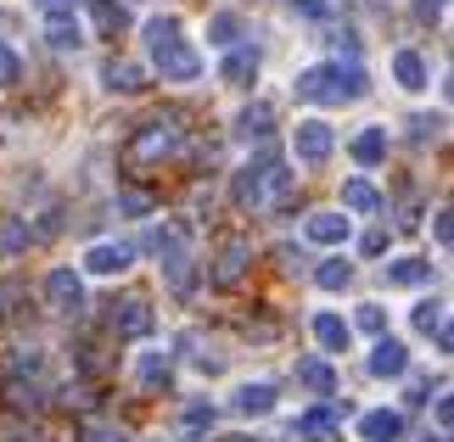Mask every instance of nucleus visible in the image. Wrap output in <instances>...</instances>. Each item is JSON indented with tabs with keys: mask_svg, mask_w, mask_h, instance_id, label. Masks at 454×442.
Listing matches in <instances>:
<instances>
[{
	"mask_svg": "<svg viewBox=\"0 0 454 442\" xmlns=\"http://www.w3.org/2000/svg\"><path fill=\"white\" fill-rule=\"evenodd\" d=\"M364 90H371V79H364L359 62H314L303 67L298 79H292V96L298 101H320V107H348V101H359Z\"/></svg>",
	"mask_w": 454,
	"mask_h": 442,
	"instance_id": "nucleus-1",
	"label": "nucleus"
},
{
	"mask_svg": "<svg viewBox=\"0 0 454 442\" xmlns=\"http://www.w3.org/2000/svg\"><path fill=\"white\" fill-rule=\"evenodd\" d=\"M146 50H152V67L168 84H197L202 79V62H197V50L185 45L180 17H152L146 23Z\"/></svg>",
	"mask_w": 454,
	"mask_h": 442,
	"instance_id": "nucleus-2",
	"label": "nucleus"
},
{
	"mask_svg": "<svg viewBox=\"0 0 454 442\" xmlns=\"http://www.w3.org/2000/svg\"><path fill=\"white\" fill-rule=\"evenodd\" d=\"M174 151H180V123L174 118H152L129 140V163H157V157H174Z\"/></svg>",
	"mask_w": 454,
	"mask_h": 442,
	"instance_id": "nucleus-3",
	"label": "nucleus"
},
{
	"mask_svg": "<svg viewBox=\"0 0 454 442\" xmlns=\"http://www.w3.org/2000/svg\"><path fill=\"white\" fill-rule=\"evenodd\" d=\"M331 151H337V135H331L325 118H303L298 129H292V157H298L303 168H320Z\"/></svg>",
	"mask_w": 454,
	"mask_h": 442,
	"instance_id": "nucleus-4",
	"label": "nucleus"
},
{
	"mask_svg": "<svg viewBox=\"0 0 454 442\" xmlns=\"http://www.w3.org/2000/svg\"><path fill=\"white\" fill-rule=\"evenodd\" d=\"M270 168H275L270 151H258L253 163H241V174H236V207H247V213L264 207V197H270Z\"/></svg>",
	"mask_w": 454,
	"mask_h": 442,
	"instance_id": "nucleus-5",
	"label": "nucleus"
},
{
	"mask_svg": "<svg viewBox=\"0 0 454 442\" xmlns=\"http://www.w3.org/2000/svg\"><path fill=\"white\" fill-rule=\"evenodd\" d=\"M107 330L118 336V342H141V336H152V303H146V297H124V303H113Z\"/></svg>",
	"mask_w": 454,
	"mask_h": 442,
	"instance_id": "nucleus-6",
	"label": "nucleus"
},
{
	"mask_svg": "<svg viewBox=\"0 0 454 442\" xmlns=\"http://www.w3.org/2000/svg\"><path fill=\"white\" fill-rule=\"evenodd\" d=\"M45 303L57 308V314H84V303H90V297H84V275H74L62 263V269H51L45 275Z\"/></svg>",
	"mask_w": 454,
	"mask_h": 442,
	"instance_id": "nucleus-7",
	"label": "nucleus"
},
{
	"mask_svg": "<svg viewBox=\"0 0 454 442\" xmlns=\"http://www.w3.org/2000/svg\"><path fill=\"white\" fill-rule=\"evenodd\" d=\"M129 263H135V246H129V241H96L90 252H84V275L113 280V275H124Z\"/></svg>",
	"mask_w": 454,
	"mask_h": 442,
	"instance_id": "nucleus-8",
	"label": "nucleus"
},
{
	"mask_svg": "<svg viewBox=\"0 0 454 442\" xmlns=\"http://www.w3.org/2000/svg\"><path fill=\"white\" fill-rule=\"evenodd\" d=\"M303 236H309L314 246H342L348 236H354V224H348V213H342V207H320V213H309Z\"/></svg>",
	"mask_w": 454,
	"mask_h": 442,
	"instance_id": "nucleus-9",
	"label": "nucleus"
},
{
	"mask_svg": "<svg viewBox=\"0 0 454 442\" xmlns=\"http://www.w3.org/2000/svg\"><path fill=\"white\" fill-rule=\"evenodd\" d=\"M404 369H410V347L393 342V336H376V347H371V376H376V381H398Z\"/></svg>",
	"mask_w": 454,
	"mask_h": 442,
	"instance_id": "nucleus-10",
	"label": "nucleus"
},
{
	"mask_svg": "<svg viewBox=\"0 0 454 442\" xmlns=\"http://www.w3.org/2000/svg\"><path fill=\"white\" fill-rule=\"evenodd\" d=\"M135 386H141V392H168V386H174V359L163 347L141 353V364H135Z\"/></svg>",
	"mask_w": 454,
	"mask_h": 442,
	"instance_id": "nucleus-11",
	"label": "nucleus"
},
{
	"mask_svg": "<svg viewBox=\"0 0 454 442\" xmlns=\"http://www.w3.org/2000/svg\"><path fill=\"white\" fill-rule=\"evenodd\" d=\"M231 403H236V415H247V420H264V415H275V403H281V392H275L270 381H241Z\"/></svg>",
	"mask_w": 454,
	"mask_h": 442,
	"instance_id": "nucleus-12",
	"label": "nucleus"
},
{
	"mask_svg": "<svg viewBox=\"0 0 454 442\" xmlns=\"http://www.w3.org/2000/svg\"><path fill=\"white\" fill-rule=\"evenodd\" d=\"M258 62H264V57H258L253 45H231V50H224V62H219V79L236 84V90H247V84L258 79Z\"/></svg>",
	"mask_w": 454,
	"mask_h": 442,
	"instance_id": "nucleus-13",
	"label": "nucleus"
},
{
	"mask_svg": "<svg viewBox=\"0 0 454 442\" xmlns=\"http://www.w3.org/2000/svg\"><path fill=\"white\" fill-rule=\"evenodd\" d=\"M247 241H224L219 246V258H214V269H207V280H214V286H236L241 275H247Z\"/></svg>",
	"mask_w": 454,
	"mask_h": 442,
	"instance_id": "nucleus-14",
	"label": "nucleus"
},
{
	"mask_svg": "<svg viewBox=\"0 0 454 442\" xmlns=\"http://www.w3.org/2000/svg\"><path fill=\"white\" fill-rule=\"evenodd\" d=\"M359 437L364 442H404V415L398 409H364L359 415Z\"/></svg>",
	"mask_w": 454,
	"mask_h": 442,
	"instance_id": "nucleus-15",
	"label": "nucleus"
},
{
	"mask_svg": "<svg viewBox=\"0 0 454 442\" xmlns=\"http://www.w3.org/2000/svg\"><path fill=\"white\" fill-rule=\"evenodd\" d=\"M101 84H107L113 96H141L152 79H146V67H141V62H118V57H113L107 67H101Z\"/></svg>",
	"mask_w": 454,
	"mask_h": 442,
	"instance_id": "nucleus-16",
	"label": "nucleus"
},
{
	"mask_svg": "<svg viewBox=\"0 0 454 442\" xmlns=\"http://www.w3.org/2000/svg\"><path fill=\"white\" fill-rule=\"evenodd\" d=\"M309 330H314V342H320V353H348V342H354V325H348L342 314H314Z\"/></svg>",
	"mask_w": 454,
	"mask_h": 442,
	"instance_id": "nucleus-17",
	"label": "nucleus"
},
{
	"mask_svg": "<svg viewBox=\"0 0 454 442\" xmlns=\"http://www.w3.org/2000/svg\"><path fill=\"white\" fill-rule=\"evenodd\" d=\"M393 79H398V90H410V96H421L427 84H432V67L421 50H398L393 57Z\"/></svg>",
	"mask_w": 454,
	"mask_h": 442,
	"instance_id": "nucleus-18",
	"label": "nucleus"
},
{
	"mask_svg": "<svg viewBox=\"0 0 454 442\" xmlns=\"http://www.w3.org/2000/svg\"><path fill=\"white\" fill-rule=\"evenodd\" d=\"M84 6H90V28L107 34V40H113V34H129V23H135L124 0H84Z\"/></svg>",
	"mask_w": 454,
	"mask_h": 442,
	"instance_id": "nucleus-19",
	"label": "nucleus"
},
{
	"mask_svg": "<svg viewBox=\"0 0 454 442\" xmlns=\"http://www.w3.org/2000/svg\"><path fill=\"white\" fill-rule=\"evenodd\" d=\"M432 280V258H398V263H387V286H398V291H415V286H427Z\"/></svg>",
	"mask_w": 454,
	"mask_h": 442,
	"instance_id": "nucleus-20",
	"label": "nucleus"
},
{
	"mask_svg": "<svg viewBox=\"0 0 454 442\" xmlns=\"http://www.w3.org/2000/svg\"><path fill=\"white\" fill-rule=\"evenodd\" d=\"M348 151H354V163H359V168H376L381 157H387V129H381V123H371V129H359Z\"/></svg>",
	"mask_w": 454,
	"mask_h": 442,
	"instance_id": "nucleus-21",
	"label": "nucleus"
},
{
	"mask_svg": "<svg viewBox=\"0 0 454 442\" xmlns=\"http://www.w3.org/2000/svg\"><path fill=\"white\" fill-rule=\"evenodd\" d=\"M207 45H219V50H231V45H241V12H214L207 17Z\"/></svg>",
	"mask_w": 454,
	"mask_h": 442,
	"instance_id": "nucleus-22",
	"label": "nucleus"
},
{
	"mask_svg": "<svg viewBox=\"0 0 454 442\" xmlns=\"http://www.w3.org/2000/svg\"><path fill=\"white\" fill-rule=\"evenodd\" d=\"M342 207L348 213H381V190L371 180H348L342 185Z\"/></svg>",
	"mask_w": 454,
	"mask_h": 442,
	"instance_id": "nucleus-23",
	"label": "nucleus"
},
{
	"mask_svg": "<svg viewBox=\"0 0 454 442\" xmlns=\"http://www.w3.org/2000/svg\"><path fill=\"white\" fill-rule=\"evenodd\" d=\"M298 437H303V442H331V437H337V415H331V409L298 415Z\"/></svg>",
	"mask_w": 454,
	"mask_h": 442,
	"instance_id": "nucleus-24",
	"label": "nucleus"
},
{
	"mask_svg": "<svg viewBox=\"0 0 454 442\" xmlns=\"http://www.w3.org/2000/svg\"><path fill=\"white\" fill-rule=\"evenodd\" d=\"M298 381L309 386V392H337V369H331L325 359H298Z\"/></svg>",
	"mask_w": 454,
	"mask_h": 442,
	"instance_id": "nucleus-25",
	"label": "nucleus"
},
{
	"mask_svg": "<svg viewBox=\"0 0 454 442\" xmlns=\"http://www.w3.org/2000/svg\"><path fill=\"white\" fill-rule=\"evenodd\" d=\"M264 135H270V107H264V101L241 107V118H236V140H264Z\"/></svg>",
	"mask_w": 454,
	"mask_h": 442,
	"instance_id": "nucleus-26",
	"label": "nucleus"
},
{
	"mask_svg": "<svg viewBox=\"0 0 454 442\" xmlns=\"http://www.w3.org/2000/svg\"><path fill=\"white\" fill-rule=\"evenodd\" d=\"M314 280H320L325 291H348V286H354V263H348V258H325Z\"/></svg>",
	"mask_w": 454,
	"mask_h": 442,
	"instance_id": "nucleus-27",
	"label": "nucleus"
},
{
	"mask_svg": "<svg viewBox=\"0 0 454 442\" xmlns=\"http://www.w3.org/2000/svg\"><path fill=\"white\" fill-rule=\"evenodd\" d=\"M45 34H51V45H57V50H79L84 45V28L74 23V17H51Z\"/></svg>",
	"mask_w": 454,
	"mask_h": 442,
	"instance_id": "nucleus-28",
	"label": "nucleus"
},
{
	"mask_svg": "<svg viewBox=\"0 0 454 442\" xmlns=\"http://www.w3.org/2000/svg\"><path fill=\"white\" fill-rule=\"evenodd\" d=\"M6 398H12V409H40V403H45V386H40V381H23V376H12Z\"/></svg>",
	"mask_w": 454,
	"mask_h": 442,
	"instance_id": "nucleus-29",
	"label": "nucleus"
},
{
	"mask_svg": "<svg viewBox=\"0 0 454 442\" xmlns=\"http://www.w3.org/2000/svg\"><path fill=\"white\" fill-rule=\"evenodd\" d=\"M449 320H443V303H432V297H427V303L421 308H415V330H421V336H438Z\"/></svg>",
	"mask_w": 454,
	"mask_h": 442,
	"instance_id": "nucleus-30",
	"label": "nucleus"
},
{
	"mask_svg": "<svg viewBox=\"0 0 454 442\" xmlns=\"http://www.w3.org/2000/svg\"><path fill=\"white\" fill-rule=\"evenodd\" d=\"M180 426L197 437V431H214V403H191V409L180 415Z\"/></svg>",
	"mask_w": 454,
	"mask_h": 442,
	"instance_id": "nucleus-31",
	"label": "nucleus"
},
{
	"mask_svg": "<svg viewBox=\"0 0 454 442\" xmlns=\"http://www.w3.org/2000/svg\"><path fill=\"white\" fill-rule=\"evenodd\" d=\"M359 330L387 336V308H381V303H359Z\"/></svg>",
	"mask_w": 454,
	"mask_h": 442,
	"instance_id": "nucleus-32",
	"label": "nucleus"
},
{
	"mask_svg": "<svg viewBox=\"0 0 454 442\" xmlns=\"http://www.w3.org/2000/svg\"><path fill=\"white\" fill-rule=\"evenodd\" d=\"M17 79H23V62H17L12 45H0V90H12Z\"/></svg>",
	"mask_w": 454,
	"mask_h": 442,
	"instance_id": "nucleus-33",
	"label": "nucleus"
},
{
	"mask_svg": "<svg viewBox=\"0 0 454 442\" xmlns=\"http://www.w3.org/2000/svg\"><path fill=\"white\" fill-rule=\"evenodd\" d=\"M118 207H124L129 219H146L152 213V197H146V190H118Z\"/></svg>",
	"mask_w": 454,
	"mask_h": 442,
	"instance_id": "nucleus-34",
	"label": "nucleus"
},
{
	"mask_svg": "<svg viewBox=\"0 0 454 442\" xmlns=\"http://www.w3.org/2000/svg\"><path fill=\"white\" fill-rule=\"evenodd\" d=\"M387 241H393V236H387V229H364V241H359V252H364V258H381V252H387Z\"/></svg>",
	"mask_w": 454,
	"mask_h": 442,
	"instance_id": "nucleus-35",
	"label": "nucleus"
},
{
	"mask_svg": "<svg viewBox=\"0 0 454 442\" xmlns=\"http://www.w3.org/2000/svg\"><path fill=\"white\" fill-rule=\"evenodd\" d=\"M410 123H415V129H410L415 140H438V135H443V118H427V112H421V118H410Z\"/></svg>",
	"mask_w": 454,
	"mask_h": 442,
	"instance_id": "nucleus-36",
	"label": "nucleus"
},
{
	"mask_svg": "<svg viewBox=\"0 0 454 442\" xmlns=\"http://www.w3.org/2000/svg\"><path fill=\"white\" fill-rule=\"evenodd\" d=\"M432 236H438V246L454 241V219H449V207H438V213H432Z\"/></svg>",
	"mask_w": 454,
	"mask_h": 442,
	"instance_id": "nucleus-37",
	"label": "nucleus"
},
{
	"mask_svg": "<svg viewBox=\"0 0 454 442\" xmlns=\"http://www.w3.org/2000/svg\"><path fill=\"white\" fill-rule=\"evenodd\" d=\"M34 6H40L45 17H74V6H79V0H34Z\"/></svg>",
	"mask_w": 454,
	"mask_h": 442,
	"instance_id": "nucleus-38",
	"label": "nucleus"
},
{
	"mask_svg": "<svg viewBox=\"0 0 454 442\" xmlns=\"http://www.w3.org/2000/svg\"><path fill=\"white\" fill-rule=\"evenodd\" d=\"M84 442H129V437H124V431H118V426H96V431H90V437H84Z\"/></svg>",
	"mask_w": 454,
	"mask_h": 442,
	"instance_id": "nucleus-39",
	"label": "nucleus"
},
{
	"mask_svg": "<svg viewBox=\"0 0 454 442\" xmlns=\"http://www.w3.org/2000/svg\"><path fill=\"white\" fill-rule=\"evenodd\" d=\"M197 369H202V376H219L224 359H219V353H197Z\"/></svg>",
	"mask_w": 454,
	"mask_h": 442,
	"instance_id": "nucleus-40",
	"label": "nucleus"
},
{
	"mask_svg": "<svg viewBox=\"0 0 454 442\" xmlns=\"http://www.w3.org/2000/svg\"><path fill=\"white\" fill-rule=\"evenodd\" d=\"M292 12L298 17H325V0H292Z\"/></svg>",
	"mask_w": 454,
	"mask_h": 442,
	"instance_id": "nucleus-41",
	"label": "nucleus"
},
{
	"mask_svg": "<svg viewBox=\"0 0 454 442\" xmlns=\"http://www.w3.org/2000/svg\"><path fill=\"white\" fill-rule=\"evenodd\" d=\"M443 6H449V0H415V12H421L427 23H432V17H443Z\"/></svg>",
	"mask_w": 454,
	"mask_h": 442,
	"instance_id": "nucleus-42",
	"label": "nucleus"
},
{
	"mask_svg": "<svg viewBox=\"0 0 454 442\" xmlns=\"http://www.w3.org/2000/svg\"><path fill=\"white\" fill-rule=\"evenodd\" d=\"M449 426H454V403H449V398H438V431L449 437Z\"/></svg>",
	"mask_w": 454,
	"mask_h": 442,
	"instance_id": "nucleus-43",
	"label": "nucleus"
},
{
	"mask_svg": "<svg viewBox=\"0 0 454 442\" xmlns=\"http://www.w3.org/2000/svg\"><path fill=\"white\" fill-rule=\"evenodd\" d=\"M231 442H253V437H231Z\"/></svg>",
	"mask_w": 454,
	"mask_h": 442,
	"instance_id": "nucleus-44",
	"label": "nucleus"
}]
</instances>
